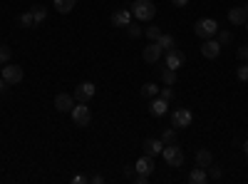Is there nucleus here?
I'll list each match as a JSON object with an SVG mask.
<instances>
[{"label": "nucleus", "instance_id": "obj_6", "mask_svg": "<svg viewBox=\"0 0 248 184\" xmlns=\"http://www.w3.org/2000/svg\"><path fill=\"white\" fill-rule=\"evenodd\" d=\"M184 52L179 50V48H169L167 50V57H164V67H169V70H179V67H184Z\"/></svg>", "mask_w": 248, "mask_h": 184}, {"label": "nucleus", "instance_id": "obj_34", "mask_svg": "<svg viewBox=\"0 0 248 184\" xmlns=\"http://www.w3.org/2000/svg\"><path fill=\"white\" fill-rule=\"evenodd\" d=\"M132 179H134L137 184H147V182H149V174H139V172H137V174H134Z\"/></svg>", "mask_w": 248, "mask_h": 184}, {"label": "nucleus", "instance_id": "obj_25", "mask_svg": "<svg viewBox=\"0 0 248 184\" xmlns=\"http://www.w3.org/2000/svg\"><path fill=\"white\" fill-rule=\"evenodd\" d=\"M144 35L149 37V43H156L159 35H161V28H159V25H149L147 30H144Z\"/></svg>", "mask_w": 248, "mask_h": 184}, {"label": "nucleus", "instance_id": "obj_29", "mask_svg": "<svg viewBox=\"0 0 248 184\" xmlns=\"http://www.w3.org/2000/svg\"><path fill=\"white\" fill-rule=\"evenodd\" d=\"M10 55H13V50L8 45H0V65H8L10 63Z\"/></svg>", "mask_w": 248, "mask_h": 184}, {"label": "nucleus", "instance_id": "obj_13", "mask_svg": "<svg viewBox=\"0 0 248 184\" xmlns=\"http://www.w3.org/2000/svg\"><path fill=\"white\" fill-rule=\"evenodd\" d=\"M161 48H159V43H149L147 48H144V52H141V57H144V63H149V65H154V63H159V57H161Z\"/></svg>", "mask_w": 248, "mask_h": 184}, {"label": "nucleus", "instance_id": "obj_26", "mask_svg": "<svg viewBox=\"0 0 248 184\" xmlns=\"http://www.w3.org/2000/svg\"><path fill=\"white\" fill-rule=\"evenodd\" d=\"M206 172H209V179H216V182L223 177V169H221L218 165H214V162H211L209 167H206Z\"/></svg>", "mask_w": 248, "mask_h": 184}, {"label": "nucleus", "instance_id": "obj_42", "mask_svg": "<svg viewBox=\"0 0 248 184\" xmlns=\"http://www.w3.org/2000/svg\"><path fill=\"white\" fill-rule=\"evenodd\" d=\"M0 72H3V65H0Z\"/></svg>", "mask_w": 248, "mask_h": 184}, {"label": "nucleus", "instance_id": "obj_37", "mask_svg": "<svg viewBox=\"0 0 248 184\" xmlns=\"http://www.w3.org/2000/svg\"><path fill=\"white\" fill-rule=\"evenodd\" d=\"M90 182H94V184H102V182H105V177H102V174H94V177H90Z\"/></svg>", "mask_w": 248, "mask_h": 184}, {"label": "nucleus", "instance_id": "obj_39", "mask_svg": "<svg viewBox=\"0 0 248 184\" xmlns=\"http://www.w3.org/2000/svg\"><path fill=\"white\" fill-rule=\"evenodd\" d=\"M243 154H246V157H248V139H246V142H243Z\"/></svg>", "mask_w": 248, "mask_h": 184}, {"label": "nucleus", "instance_id": "obj_35", "mask_svg": "<svg viewBox=\"0 0 248 184\" xmlns=\"http://www.w3.org/2000/svg\"><path fill=\"white\" fill-rule=\"evenodd\" d=\"M134 165H124V177H134Z\"/></svg>", "mask_w": 248, "mask_h": 184}, {"label": "nucleus", "instance_id": "obj_17", "mask_svg": "<svg viewBox=\"0 0 248 184\" xmlns=\"http://www.w3.org/2000/svg\"><path fill=\"white\" fill-rule=\"evenodd\" d=\"M206 179H209V172H206V167H196V169H191V174H189V182H191V184H203Z\"/></svg>", "mask_w": 248, "mask_h": 184}, {"label": "nucleus", "instance_id": "obj_8", "mask_svg": "<svg viewBox=\"0 0 248 184\" xmlns=\"http://www.w3.org/2000/svg\"><path fill=\"white\" fill-rule=\"evenodd\" d=\"M94 92H97V87H94V83H79L77 87H75V100L77 102H90L92 97H94Z\"/></svg>", "mask_w": 248, "mask_h": 184}, {"label": "nucleus", "instance_id": "obj_31", "mask_svg": "<svg viewBox=\"0 0 248 184\" xmlns=\"http://www.w3.org/2000/svg\"><path fill=\"white\" fill-rule=\"evenodd\" d=\"M236 77L241 83H248V63H241V67L236 70Z\"/></svg>", "mask_w": 248, "mask_h": 184}, {"label": "nucleus", "instance_id": "obj_27", "mask_svg": "<svg viewBox=\"0 0 248 184\" xmlns=\"http://www.w3.org/2000/svg\"><path fill=\"white\" fill-rule=\"evenodd\" d=\"M20 25H23V28H35V17H32V10H28V13H23V15H20Z\"/></svg>", "mask_w": 248, "mask_h": 184}, {"label": "nucleus", "instance_id": "obj_33", "mask_svg": "<svg viewBox=\"0 0 248 184\" xmlns=\"http://www.w3.org/2000/svg\"><path fill=\"white\" fill-rule=\"evenodd\" d=\"M236 55H238V60H241V63H248V45L238 48V50H236Z\"/></svg>", "mask_w": 248, "mask_h": 184}, {"label": "nucleus", "instance_id": "obj_28", "mask_svg": "<svg viewBox=\"0 0 248 184\" xmlns=\"http://www.w3.org/2000/svg\"><path fill=\"white\" fill-rule=\"evenodd\" d=\"M159 97H164L167 102H171V100L176 97V92H174V87H171V85H164V87L159 90Z\"/></svg>", "mask_w": 248, "mask_h": 184}, {"label": "nucleus", "instance_id": "obj_23", "mask_svg": "<svg viewBox=\"0 0 248 184\" xmlns=\"http://www.w3.org/2000/svg\"><path fill=\"white\" fill-rule=\"evenodd\" d=\"M176 137H179V130L176 127H169V130L161 132V142H164V145H174Z\"/></svg>", "mask_w": 248, "mask_h": 184}, {"label": "nucleus", "instance_id": "obj_40", "mask_svg": "<svg viewBox=\"0 0 248 184\" xmlns=\"http://www.w3.org/2000/svg\"><path fill=\"white\" fill-rule=\"evenodd\" d=\"M243 28H246V33H248V20H246V25H243Z\"/></svg>", "mask_w": 248, "mask_h": 184}, {"label": "nucleus", "instance_id": "obj_15", "mask_svg": "<svg viewBox=\"0 0 248 184\" xmlns=\"http://www.w3.org/2000/svg\"><path fill=\"white\" fill-rule=\"evenodd\" d=\"M134 169H137L139 174H152V172H154V157L141 154V157L134 162Z\"/></svg>", "mask_w": 248, "mask_h": 184}, {"label": "nucleus", "instance_id": "obj_20", "mask_svg": "<svg viewBox=\"0 0 248 184\" xmlns=\"http://www.w3.org/2000/svg\"><path fill=\"white\" fill-rule=\"evenodd\" d=\"M159 77H161L164 85H171V87L176 85V80H179V77H176V70H169V67H164V70L159 72Z\"/></svg>", "mask_w": 248, "mask_h": 184}, {"label": "nucleus", "instance_id": "obj_12", "mask_svg": "<svg viewBox=\"0 0 248 184\" xmlns=\"http://www.w3.org/2000/svg\"><path fill=\"white\" fill-rule=\"evenodd\" d=\"M246 20H248L246 5H236V8H231V10H229V23H231V25L243 28V25H246Z\"/></svg>", "mask_w": 248, "mask_h": 184}, {"label": "nucleus", "instance_id": "obj_7", "mask_svg": "<svg viewBox=\"0 0 248 184\" xmlns=\"http://www.w3.org/2000/svg\"><path fill=\"white\" fill-rule=\"evenodd\" d=\"M0 77H3L8 85H17V83H23V67H17V65H3Z\"/></svg>", "mask_w": 248, "mask_h": 184}, {"label": "nucleus", "instance_id": "obj_1", "mask_svg": "<svg viewBox=\"0 0 248 184\" xmlns=\"http://www.w3.org/2000/svg\"><path fill=\"white\" fill-rule=\"evenodd\" d=\"M132 15L139 20V23H149V20H154V15H156V5L152 3V0H134Z\"/></svg>", "mask_w": 248, "mask_h": 184}, {"label": "nucleus", "instance_id": "obj_4", "mask_svg": "<svg viewBox=\"0 0 248 184\" xmlns=\"http://www.w3.org/2000/svg\"><path fill=\"white\" fill-rule=\"evenodd\" d=\"M72 122L77 127H87L90 122H92V112L87 107V102H75V107H72Z\"/></svg>", "mask_w": 248, "mask_h": 184}, {"label": "nucleus", "instance_id": "obj_16", "mask_svg": "<svg viewBox=\"0 0 248 184\" xmlns=\"http://www.w3.org/2000/svg\"><path fill=\"white\" fill-rule=\"evenodd\" d=\"M161 150H164V142H161V139H154V137L144 139V154L156 157V154H161Z\"/></svg>", "mask_w": 248, "mask_h": 184}, {"label": "nucleus", "instance_id": "obj_9", "mask_svg": "<svg viewBox=\"0 0 248 184\" xmlns=\"http://www.w3.org/2000/svg\"><path fill=\"white\" fill-rule=\"evenodd\" d=\"M221 43L218 40H214V37H209V40H203V45H201V55L206 57V60H216L218 55H221Z\"/></svg>", "mask_w": 248, "mask_h": 184}, {"label": "nucleus", "instance_id": "obj_5", "mask_svg": "<svg viewBox=\"0 0 248 184\" xmlns=\"http://www.w3.org/2000/svg\"><path fill=\"white\" fill-rule=\"evenodd\" d=\"M191 122H194L191 110L179 107V110H174V112H171V127H176V130H186V127H191Z\"/></svg>", "mask_w": 248, "mask_h": 184}, {"label": "nucleus", "instance_id": "obj_41", "mask_svg": "<svg viewBox=\"0 0 248 184\" xmlns=\"http://www.w3.org/2000/svg\"><path fill=\"white\" fill-rule=\"evenodd\" d=\"M246 13H248V3H246Z\"/></svg>", "mask_w": 248, "mask_h": 184}, {"label": "nucleus", "instance_id": "obj_3", "mask_svg": "<svg viewBox=\"0 0 248 184\" xmlns=\"http://www.w3.org/2000/svg\"><path fill=\"white\" fill-rule=\"evenodd\" d=\"M161 154H164V162H167L169 167H184V150L176 145H164V150H161Z\"/></svg>", "mask_w": 248, "mask_h": 184}, {"label": "nucleus", "instance_id": "obj_18", "mask_svg": "<svg viewBox=\"0 0 248 184\" xmlns=\"http://www.w3.org/2000/svg\"><path fill=\"white\" fill-rule=\"evenodd\" d=\"M211 162H214V154H211L209 150H203V147H201V150L196 152V165H199V167H209Z\"/></svg>", "mask_w": 248, "mask_h": 184}, {"label": "nucleus", "instance_id": "obj_22", "mask_svg": "<svg viewBox=\"0 0 248 184\" xmlns=\"http://www.w3.org/2000/svg\"><path fill=\"white\" fill-rule=\"evenodd\" d=\"M156 43H159V48H161V50H169V48H176V40H174L171 35H167V33H161V35H159V40H156Z\"/></svg>", "mask_w": 248, "mask_h": 184}, {"label": "nucleus", "instance_id": "obj_36", "mask_svg": "<svg viewBox=\"0 0 248 184\" xmlns=\"http://www.w3.org/2000/svg\"><path fill=\"white\" fill-rule=\"evenodd\" d=\"M171 3H174L176 8H186V5H189V0H171Z\"/></svg>", "mask_w": 248, "mask_h": 184}, {"label": "nucleus", "instance_id": "obj_38", "mask_svg": "<svg viewBox=\"0 0 248 184\" xmlns=\"http://www.w3.org/2000/svg\"><path fill=\"white\" fill-rule=\"evenodd\" d=\"M5 90H8V83H5V80H3V77H0V95H3Z\"/></svg>", "mask_w": 248, "mask_h": 184}, {"label": "nucleus", "instance_id": "obj_21", "mask_svg": "<svg viewBox=\"0 0 248 184\" xmlns=\"http://www.w3.org/2000/svg\"><path fill=\"white\" fill-rule=\"evenodd\" d=\"M30 10H32V17H35V25H43L45 20H47V10L43 5H32Z\"/></svg>", "mask_w": 248, "mask_h": 184}, {"label": "nucleus", "instance_id": "obj_32", "mask_svg": "<svg viewBox=\"0 0 248 184\" xmlns=\"http://www.w3.org/2000/svg\"><path fill=\"white\" fill-rule=\"evenodd\" d=\"M127 33H129V37H141V25H137V23H129L127 25Z\"/></svg>", "mask_w": 248, "mask_h": 184}, {"label": "nucleus", "instance_id": "obj_10", "mask_svg": "<svg viewBox=\"0 0 248 184\" xmlns=\"http://www.w3.org/2000/svg\"><path fill=\"white\" fill-rule=\"evenodd\" d=\"M72 107H75V95H70V92L55 95V110L57 112H72Z\"/></svg>", "mask_w": 248, "mask_h": 184}, {"label": "nucleus", "instance_id": "obj_30", "mask_svg": "<svg viewBox=\"0 0 248 184\" xmlns=\"http://www.w3.org/2000/svg\"><path fill=\"white\" fill-rule=\"evenodd\" d=\"M216 37H218V43H221V45H229L231 40H233V35H231L229 30H218V33H216Z\"/></svg>", "mask_w": 248, "mask_h": 184}, {"label": "nucleus", "instance_id": "obj_19", "mask_svg": "<svg viewBox=\"0 0 248 184\" xmlns=\"http://www.w3.org/2000/svg\"><path fill=\"white\" fill-rule=\"evenodd\" d=\"M75 5H77V0H55V8H57V13H62V15L72 13Z\"/></svg>", "mask_w": 248, "mask_h": 184}, {"label": "nucleus", "instance_id": "obj_11", "mask_svg": "<svg viewBox=\"0 0 248 184\" xmlns=\"http://www.w3.org/2000/svg\"><path fill=\"white\" fill-rule=\"evenodd\" d=\"M132 10H127V8H119V10H114L112 13V25L114 28H127L129 23H132Z\"/></svg>", "mask_w": 248, "mask_h": 184}, {"label": "nucleus", "instance_id": "obj_14", "mask_svg": "<svg viewBox=\"0 0 248 184\" xmlns=\"http://www.w3.org/2000/svg\"><path fill=\"white\" fill-rule=\"evenodd\" d=\"M167 110H169V102L164 100V97H152V102H149V112L154 115V117H164L167 115Z\"/></svg>", "mask_w": 248, "mask_h": 184}, {"label": "nucleus", "instance_id": "obj_24", "mask_svg": "<svg viewBox=\"0 0 248 184\" xmlns=\"http://www.w3.org/2000/svg\"><path fill=\"white\" fill-rule=\"evenodd\" d=\"M159 90H161V87H156L154 83H147V85L141 87V97H149V100H152V97L159 95Z\"/></svg>", "mask_w": 248, "mask_h": 184}, {"label": "nucleus", "instance_id": "obj_2", "mask_svg": "<svg viewBox=\"0 0 248 184\" xmlns=\"http://www.w3.org/2000/svg\"><path fill=\"white\" fill-rule=\"evenodd\" d=\"M194 33L201 37V40H209V37H216L218 33V23L214 17H201L196 20V25H194Z\"/></svg>", "mask_w": 248, "mask_h": 184}]
</instances>
